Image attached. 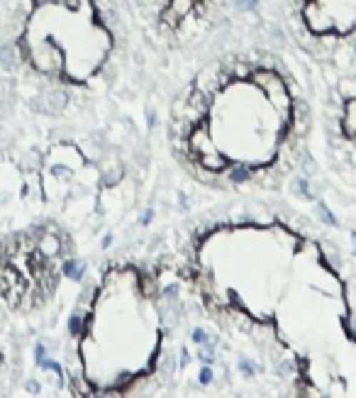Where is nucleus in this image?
Instances as JSON below:
<instances>
[{
  "mask_svg": "<svg viewBox=\"0 0 356 398\" xmlns=\"http://www.w3.org/2000/svg\"><path fill=\"white\" fill-rule=\"evenodd\" d=\"M30 59L34 61V66L42 69V71H54V69H59V51H56L54 46H49V44L32 49Z\"/></svg>",
  "mask_w": 356,
  "mask_h": 398,
  "instance_id": "nucleus-1",
  "label": "nucleus"
},
{
  "mask_svg": "<svg viewBox=\"0 0 356 398\" xmlns=\"http://www.w3.org/2000/svg\"><path fill=\"white\" fill-rule=\"evenodd\" d=\"M59 249H61V244H59V239H56L54 235H42V237H39L37 252L44 257V259H51V257H54Z\"/></svg>",
  "mask_w": 356,
  "mask_h": 398,
  "instance_id": "nucleus-2",
  "label": "nucleus"
},
{
  "mask_svg": "<svg viewBox=\"0 0 356 398\" xmlns=\"http://www.w3.org/2000/svg\"><path fill=\"white\" fill-rule=\"evenodd\" d=\"M78 332H81V318H76L73 315L71 318V335H78Z\"/></svg>",
  "mask_w": 356,
  "mask_h": 398,
  "instance_id": "nucleus-3",
  "label": "nucleus"
},
{
  "mask_svg": "<svg viewBox=\"0 0 356 398\" xmlns=\"http://www.w3.org/2000/svg\"><path fill=\"white\" fill-rule=\"evenodd\" d=\"M232 179H235V181H247V179H249V174L244 171V169H237V171L232 174Z\"/></svg>",
  "mask_w": 356,
  "mask_h": 398,
  "instance_id": "nucleus-4",
  "label": "nucleus"
},
{
  "mask_svg": "<svg viewBox=\"0 0 356 398\" xmlns=\"http://www.w3.org/2000/svg\"><path fill=\"white\" fill-rule=\"evenodd\" d=\"M37 359H39V362L44 359V347H42V344H39V347H37Z\"/></svg>",
  "mask_w": 356,
  "mask_h": 398,
  "instance_id": "nucleus-5",
  "label": "nucleus"
},
{
  "mask_svg": "<svg viewBox=\"0 0 356 398\" xmlns=\"http://www.w3.org/2000/svg\"><path fill=\"white\" fill-rule=\"evenodd\" d=\"M200 382H205V384L210 382V372H208V369H205V372L200 374Z\"/></svg>",
  "mask_w": 356,
  "mask_h": 398,
  "instance_id": "nucleus-6",
  "label": "nucleus"
},
{
  "mask_svg": "<svg viewBox=\"0 0 356 398\" xmlns=\"http://www.w3.org/2000/svg\"><path fill=\"white\" fill-rule=\"evenodd\" d=\"M37 3H63V0H37Z\"/></svg>",
  "mask_w": 356,
  "mask_h": 398,
  "instance_id": "nucleus-7",
  "label": "nucleus"
}]
</instances>
